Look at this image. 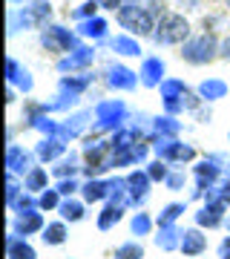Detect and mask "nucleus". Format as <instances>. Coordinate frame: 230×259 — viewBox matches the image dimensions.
<instances>
[{
	"label": "nucleus",
	"mask_w": 230,
	"mask_h": 259,
	"mask_svg": "<svg viewBox=\"0 0 230 259\" xmlns=\"http://www.w3.org/2000/svg\"><path fill=\"white\" fill-rule=\"evenodd\" d=\"M127 204H115V202H107L101 207V213L95 216V228L101 233H110V231H115L121 222H124V216H127Z\"/></svg>",
	"instance_id": "20"
},
{
	"label": "nucleus",
	"mask_w": 230,
	"mask_h": 259,
	"mask_svg": "<svg viewBox=\"0 0 230 259\" xmlns=\"http://www.w3.org/2000/svg\"><path fill=\"white\" fill-rule=\"evenodd\" d=\"M92 81H95L92 72L61 75V81H58V95L46 104V115H49V112H69L72 107H78V101H81L83 93L92 87Z\"/></svg>",
	"instance_id": "1"
},
{
	"label": "nucleus",
	"mask_w": 230,
	"mask_h": 259,
	"mask_svg": "<svg viewBox=\"0 0 230 259\" xmlns=\"http://www.w3.org/2000/svg\"><path fill=\"white\" fill-rule=\"evenodd\" d=\"M202 202H224L230 207V179H221L216 187H210V190L204 193Z\"/></svg>",
	"instance_id": "39"
},
{
	"label": "nucleus",
	"mask_w": 230,
	"mask_h": 259,
	"mask_svg": "<svg viewBox=\"0 0 230 259\" xmlns=\"http://www.w3.org/2000/svg\"><path fill=\"white\" fill-rule=\"evenodd\" d=\"M227 6H230V0H227Z\"/></svg>",
	"instance_id": "54"
},
{
	"label": "nucleus",
	"mask_w": 230,
	"mask_h": 259,
	"mask_svg": "<svg viewBox=\"0 0 230 259\" xmlns=\"http://www.w3.org/2000/svg\"><path fill=\"white\" fill-rule=\"evenodd\" d=\"M187 182H190V176L184 173L181 167H173V170H170V176H167V182H164V187L170 190V193H178V190L187 187Z\"/></svg>",
	"instance_id": "42"
},
{
	"label": "nucleus",
	"mask_w": 230,
	"mask_h": 259,
	"mask_svg": "<svg viewBox=\"0 0 230 259\" xmlns=\"http://www.w3.org/2000/svg\"><path fill=\"white\" fill-rule=\"evenodd\" d=\"M32 150H35V156H37L40 164H55V161H61V158L69 153V150H66V141L55 139V136H52V139H40Z\"/></svg>",
	"instance_id": "21"
},
{
	"label": "nucleus",
	"mask_w": 230,
	"mask_h": 259,
	"mask_svg": "<svg viewBox=\"0 0 230 259\" xmlns=\"http://www.w3.org/2000/svg\"><path fill=\"white\" fill-rule=\"evenodd\" d=\"M92 64H95V47H89V44H78L69 55L58 58L55 66H58V72L61 75H78V72H86Z\"/></svg>",
	"instance_id": "11"
},
{
	"label": "nucleus",
	"mask_w": 230,
	"mask_h": 259,
	"mask_svg": "<svg viewBox=\"0 0 230 259\" xmlns=\"http://www.w3.org/2000/svg\"><path fill=\"white\" fill-rule=\"evenodd\" d=\"M187 210H190L187 199H184V202H167L164 207L158 210L156 225H158V228H167V225H178V219H181V216H184Z\"/></svg>",
	"instance_id": "30"
},
{
	"label": "nucleus",
	"mask_w": 230,
	"mask_h": 259,
	"mask_svg": "<svg viewBox=\"0 0 230 259\" xmlns=\"http://www.w3.org/2000/svg\"><path fill=\"white\" fill-rule=\"evenodd\" d=\"M49 179H52V173H49L46 167L37 164L32 173H26V176H23V190H26V193L40 196L43 190H49V187H52V185H49Z\"/></svg>",
	"instance_id": "29"
},
{
	"label": "nucleus",
	"mask_w": 230,
	"mask_h": 259,
	"mask_svg": "<svg viewBox=\"0 0 230 259\" xmlns=\"http://www.w3.org/2000/svg\"><path fill=\"white\" fill-rule=\"evenodd\" d=\"M15 101H18V90L9 87V90H6V104H15Z\"/></svg>",
	"instance_id": "50"
},
{
	"label": "nucleus",
	"mask_w": 230,
	"mask_h": 259,
	"mask_svg": "<svg viewBox=\"0 0 230 259\" xmlns=\"http://www.w3.org/2000/svg\"><path fill=\"white\" fill-rule=\"evenodd\" d=\"M49 173L55 179H78L83 173V153L81 150H69L61 161H55L49 167Z\"/></svg>",
	"instance_id": "19"
},
{
	"label": "nucleus",
	"mask_w": 230,
	"mask_h": 259,
	"mask_svg": "<svg viewBox=\"0 0 230 259\" xmlns=\"http://www.w3.org/2000/svg\"><path fill=\"white\" fill-rule=\"evenodd\" d=\"M150 193H153V179L147 176L144 167H135L127 173V196H129V207L132 210H141L147 204Z\"/></svg>",
	"instance_id": "10"
},
{
	"label": "nucleus",
	"mask_w": 230,
	"mask_h": 259,
	"mask_svg": "<svg viewBox=\"0 0 230 259\" xmlns=\"http://www.w3.org/2000/svg\"><path fill=\"white\" fill-rule=\"evenodd\" d=\"M52 18H55V9L49 0H32L23 9H9V35L15 37L26 29H46Z\"/></svg>",
	"instance_id": "2"
},
{
	"label": "nucleus",
	"mask_w": 230,
	"mask_h": 259,
	"mask_svg": "<svg viewBox=\"0 0 230 259\" xmlns=\"http://www.w3.org/2000/svg\"><path fill=\"white\" fill-rule=\"evenodd\" d=\"M224 228H227V233H230V213H227V222H224Z\"/></svg>",
	"instance_id": "52"
},
{
	"label": "nucleus",
	"mask_w": 230,
	"mask_h": 259,
	"mask_svg": "<svg viewBox=\"0 0 230 259\" xmlns=\"http://www.w3.org/2000/svg\"><path fill=\"white\" fill-rule=\"evenodd\" d=\"M150 37H153L156 47H181V44L190 40V20L178 12H167L156 23V32Z\"/></svg>",
	"instance_id": "5"
},
{
	"label": "nucleus",
	"mask_w": 230,
	"mask_h": 259,
	"mask_svg": "<svg viewBox=\"0 0 230 259\" xmlns=\"http://www.w3.org/2000/svg\"><path fill=\"white\" fill-rule=\"evenodd\" d=\"M150 144H153V156L161 158V161H167L170 167H184V164H196V161H199L196 147L190 144V141L150 136Z\"/></svg>",
	"instance_id": "4"
},
{
	"label": "nucleus",
	"mask_w": 230,
	"mask_h": 259,
	"mask_svg": "<svg viewBox=\"0 0 230 259\" xmlns=\"http://www.w3.org/2000/svg\"><path fill=\"white\" fill-rule=\"evenodd\" d=\"M144 6H147L150 18L156 20V23H158L161 18H164L167 12H170V9H167V3H164V0H144Z\"/></svg>",
	"instance_id": "45"
},
{
	"label": "nucleus",
	"mask_w": 230,
	"mask_h": 259,
	"mask_svg": "<svg viewBox=\"0 0 230 259\" xmlns=\"http://www.w3.org/2000/svg\"><path fill=\"white\" fill-rule=\"evenodd\" d=\"M6 81H9V87L20 90L23 95H29L35 90V78H32V72L20 64L18 58H9V61H6Z\"/></svg>",
	"instance_id": "18"
},
{
	"label": "nucleus",
	"mask_w": 230,
	"mask_h": 259,
	"mask_svg": "<svg viewBox=\"0 0 230 259\" xmlns=\"http://www.w3.org/2000/svg\"><path fill=\"white\" fill-rule=\"evenodd\" d=\"M81 44V35L72 32V29L66 26H58V23H49L46 29H40V47L46 52H55V55H69L75 47Z\"/></svg>",
	"instance_id": "8"
},
{
	"label": "nucleus",
	"mask_w": 230,
	"mask_h": 259,
	"mask_svg": "<svg viewBox=\"0 0 230 259\" xmlns=\"http://www.w3.org/2000/svg\"><path fill=\"white\" fill-rule=\"evenodd\" d=\"M92 121H95V115H92V110H78V112H69L64 121H61V133H58V139L61 141H75V139H83L86 136V130L92 127Z\"/></svg>",
	"instance_id": "13"
},
{
	"label": "nucleus",
	"mask_w": 230,
	"mask_h": 259,
	"mask_svg": "<svg viewBox=\"0 0 230 259\" xmlns=\"http://www.w3.org/2000/svg\"><path fill=\"white\" fill-rule=\"evenodd\" d=\"M178 133H181V121L175 118V115H156L153 118V133L150 136H161V139H178Z\"/></svg>",
	"instance_id": "31"
},
{
	"label": "nucleus",
	"mask_w": 230,
	"mask_h": 259,
	"mask_svg": "<svg viewBox=\"0 0 230 259\" xmlns=\"http://www.w3.org/2000/svg\"><path fill=\"white\" fill-rule=\"evenodd\" d=\"M158 250H164V253H173V250L181 248V228L178 225H167V228H158L156 236H153Z\"/></svg>",
	"instance_id": "28"
},
{
	"label": "nucleus",
	"mask_w": 230,
	"mask_h": 259,
	"mask_svg": "<svg viewBox=\"0 0 230 259\" xmlns=\"http://www.w3.org/2000/svg\"><path fill=\"white\" fill-rule=\"evenodd\" d=\"M26 127H29V130H37L43 139H52V136L58 139V133H61V121L49 118V115H40V118H35L32 124H26Z\"/></svg>",
	"instance_id": "37"
},
{
	"label": "nucleus",
	"mask_w": 230,
	"mask_h": 259,
	"mask_svg": "<svg viewBox=\"0 0 230 259\" xmlns=\"http://www.w3.org/2000/svg\"><path fill=\"white\" fill-rule=\"evenodd\" d=\"M58 216H61L64 222H69V225L83 222V219H86V202H83L81 196H69V199H64V202H61Z\"/></svg>",
	"instance_id": "26"
},
{
	"label": "nucleus",
	"mask_w": 230,
	"mask_h": 259,
	"mask_svg": "<svg viewBox=\"0 0 230 259\" xmlns=\"http://www.w3.org/2000/svg\"><path fill=\"white\" fill-rule=\"evenodd\" d=\"M81 179H58L55 187H58V193L64 196V199H69V196H81Z\"/></svg>",
	"instance_id": "43"
},
{
	"label": "nucleus",
	"mask_w": 230,
	"mask_h": 259,
	"mask_svg": "<svg viewBox=\"0 0 230 259\" xmlns=\"http://www.w3.org/2000/svg\"><path fill=\"white\" fill-rule=\"evenodd\" d=\"M158 90H161V101H175V98H187L190 95V87L181 78H167Z\"/></svg>",
	"instance_id": "34"
},
{
	"label": "nucleus",
	"mask_w": 230,
	"mask_h": 259,
	"mask_svg": "<svg viewBox=\"0 0 230 259\" xmlns=\"http://www.w3.org/2000/svg\"><path fill=\"white\" fill-rule=\"evenodd\" d=\"M43 228H46L43 210L12 216V225H9V231H15L18 236H23V239H29V236H40V233H43Z\"/></svg>",
	"instance_id": "16"
},
{
	"label": "nucleus",
	"mask_w": 230,
	"mask_h": 259,
	"mask_svg": "<svg viewBox=\"0 0 230 259\" xmlns=\"http://www.w3.org/2000/svg\"><path fill=\"white\" fill-rule=\"evenodd\" d=\"M193 115H196L199 121H202V124H207V121L213 118V112H210V107H207V104H199V107L193 110Z\"/></svg>",
	"instance_id": "46"
},
{
	"label": "nucleus",
	"mask_w": 230,
	"mask_h": 259,
	"mask_svg": "<svg viewBox=\"0 0 230 259\" xmlns=\"http://www.w3.org/2000/svg\"><path fill=\"white\" fill-rule=\"evenodd\" d=\"M115 20H118V26L124 29V35H132V37H144V35H153L156 32V20L150 18L147 6H144V0H138V3H124L118 12H115Z\"/></svg>",
	"instance_id": "7"
},
{
	"label": "nucleus",
	"mask_w": 230,
	"mask_h": 259,
	"mask_svg": "<svg viewBox=\"0 0 230 259\" xmlns=\"http://www.w3.org/2000/svg\"><path fill=\"white\" fill-rule=\"evenodd\" d=\"M37 164H40V161H37L35 150L23 147V144H9V147H6V173L23 179L26 173H32Z\"/></svg>",
	"instance_id": "12"
},
{
	"label": "nucleus",
	"mask_w": 230,
	"mask_h": 259,
	"mask_svg": "<svg viewBox=\"0 0 230 259\" xmlns=\"http://www.w3.org/2000/svg\"><path fill=\"white\" fill-rule=\"evenodd\" d=\"M66 239H69V222H64V219L46 222L43 233H40V242L46 248H61V245H66Z\"/></svg>",
	"instance_id": "27"
},
{
	"label": "nucleus",
	"mask_w": 230,
	"mask_h": 259,
	"mask_svg": "<svg viewBox=\"0 0 230 259\" xmlns=\"http://www.w3.org/2000/svg\"><path fill=\"white\" fill-rule=\"evenodd\" d=\"M112 259H144V245H141V239H127V242H121V245H115Z\"/></svg>",
	"instance_id": "35"
},
{
	"label": "nucleus",
	"mask_w": 230,
	"mask_h": 259,
	"mask_svg": "<svg viewBox=\"0 0 230 259\" xmlns=\"http://www.w3.org/2000/svg\"><path fill=\"white\" fill-rule=\"evenodd\" d=\"M23 193H26V190H23V179L6 173V207H12V204L18 202Z\"/></svg>",
	"instance_id": "40"
},
{
	"label": "nucleus",
	"mask_w": 230,
	"mask_h": 259,
	"mask_svg": "<svg viewBox=\"0 0 230 259\" xmlns=\"http://www.w3.org/2000/svg\"><path fill=\"white\" fill-rule=\"evenodd\" d=\"M98 3V9H110V12H118L124 6V0H95Z\"/></svg>",
	"instance_id": "47"
},
{
	"label": "nucleus",
	"mask_w": 230,
	"mask_h": 259,
	"mask_svg": "<svg viewBox=\"0 0 230 259\" xmlns=\"http://www.w3.org/2000/svg\"><path fill=\"white\" fill-rule=\"evenodd\" d=\"M110 47H112V52L121 55V58H138L141 55V44H138V37H132V35H115L110 40Z\"/></svg>",
	"instance_id": "32"
},
{
	"label": "nucleus",
	"mask_w": 230,
	"mask_h": 259,
	"mask_svg": "<svg viewBox=\"0 0 230 259\" xmlns=\"http://www.w3.org/2000/svg\"><path fill=\"white\" fill-rule=\"evenodd\" d=\"M92 115H95V121H92L95 133H110V136L118 133L121 127H127L129 118H132L124 98H104L92 107Z\"/></svg>",
	"instance_id": "3"
},
{
	"label": "nucleus",
	"mask_w": 230,
	"mask_h": 259,
	"mask_svg": "<svg viewBox=\"0 0 230 259\" xmlns=\"http://www.w3.org/2000/svg\"><path fill=\"white\" fill-rule=\"evenodd\" d=\"M61 202H64V196L58 193V187H55V185H52L49 190H43V193L37 196V204H40V210H43V213H52V210L58 213Z\"/></svg>",
	"instance_id": "38"
},
{
	"label": "nucleus",
	"mask_w": 230,
	"mask_h": 259,
	"mask_svg": "<svg viewBox=\"0 0 230 259\" xmlns=\"http://www.w3.org/2000/svg\"><path fill=\"white\" fill-rule=\"evenodd\" d=\"M35 210H40V204H37V196L35 193H23L18 202L9 207L12 216H20V213H35Z\"/></svg>",
	"instance_id": "41"
},
{
	"label": "nucleus",
	"mask_w": 230,
	"mask_h": 259,
	"mask_svg": "<svg viewBox=\"0 0 230 259\" xmlns=\"http://www.w3.org/2000/svg\"><path fill=\"white\" fill-rule=\"evenodd\" d=\"M144 170H147V176L153 179V185H164L173 167L167 164V161H161V158H150L147 164H144Z\"/></svg>",
	"instance_id": "36"
},
{
	"label": "nucleus",
	"mask_w": 230,
	"mask_h": 259,
	"mask_svg": "<svg viewBox=\"0 0 230 259\" xmlns=\"http://www.w3.org/2000/svg\"><path fill=\"white\" fill-rule=\"evenodd\" d=\"M221 58H227V61H230V35L221 37Z\"/></svg>",
	"instance_id": "49"
},
{
	"label": "nucleus",
	"mask_w": 230,
	"mask_h": 259,
	"mask_svg": "<svg viewBox=\"0 0 230 259\" xmlns=\"http://www.w3.org/2000/svg\"><path fill=\"white\" fill-rule=\"evenodd\" d=\"M227 222V204L224 202H202V207L193 213V225L202 231H216Z\"/></svg>",
	"instance_id": "14"
},
{
	"label": "nucleus",
	"mask_w": 230,
	"mask_h": 259,
	"mask_svg": "<svg viewBox=\"0 0 230 259\" xmlns=\"http://www.w3.org/2000/svg\"><path fill=\"white\" fill-rule=\"evenodd\" d=\"M104 83L110 90H115V93H132L138 83H141V78L129 66L121 64V61H107L104 64Z\"/></svg>",
	"instance_id": "9"
},
{
	"label": "nucleus",
	"mask_w": 230,
	"mask_h": 259,
	"mask_svg": "<svg viewBox=\"0 0 230 259\" xmlns=\"http://www.w3.org/2000/svg\"><path fill=\"white\" fill-rule=\"evenodd\" d=\"M178 55L187 64L204 66V64H210V61H216V58H221V40L213 32H202V35H193L187 44H181Z\"/></svg>",
	"instance_id": "6"
},
{
	"label": "nucleus",
	"mask_w": 230,
	"mask_h": 259,
	"mask_svg": "<svg viewBox=\"0 0 230 259\" xmlns=\"http://www.w3.org/2000/svg\"><path fill=\"white\" fill-rule=\"evenodd\" d=\"M216 253H219V259H230V233L224 236V239L219 242V248H216Z\"/></svg>",
	"instance_id": "48"
},
{
	"label": "nucleus",
	"mask_w": 230,
	"mask_h": 259,
	"mask_svg": "<svg viewBox=\"0 0 230 259\" xmlns=\"http://www.w3.org/2000/svg\"><path fill=\"white\" fill-rule=\"evenodd\" d=\"M178 253H184L187 259H196L202 253H207V231H202V228H184Z\"/></svg>",
	"instance_id": "17"
},
{
	"label": "nucleus",
	"mask_w": 230,
	"mask_h": 259,
	"mask_svg": "<svg viewBox=\"0 0 230 259\" xmlns=\"http://www.w3.org/2000/svg\"><path fill=\"white\" fill-rule=\"evenodd\" d=\"M9 3H12V9H23V6H29L32 0H9Z\"/></svg>",
	"instance_id": "51"
},
{
	"label": "nucleus",
	"mask_w": 230,
	"mask_h": 259,
	"mask_svg": "<svg viewBox=\"0 0 230 259\" xmlns=\"http://www.w3.org/2000/svg\"><path fill=\"white\" fill-rule=\"evenodd\" d=\"M196 95H199L204 104H216L227 95V83L221 81V78H204V81H199V87H196Z\"/></svg>",
	"instance_id": "25"
},
{
	"label": "nucleus",
	"mask_w": 230,
	"mask_h": 259,
	"mask_svg": "<svg viewBox=\"0 0 230 259\" xmlns=\"http://www.w3.org/2000/svg\"><path fill=\"white\" fill-rule=\"evenodd\" d=\"M227 144H230V130H227Z\"/></svg>",
	"instance_id": "53"
},
{
	"label": "nucleus",
	"mask_w": 230,
	"mask_h": 259,
	"mask_svg": "<svg viewBox=\"0 0 230 259\" xmlns=\"http://www.w3.org/2000/svg\"><path fill=\"white\" fill-rule=\"evenodd\" d=\"M75 32L81 37H86V40H107V35H110V20L101 18V15H95V18L78 23Z\"/></svg>",
	"instance_id": "24"
},
{
	"label": "nucleus",
	"mask_w": 230,
	"mask_h": 259,
	"mask_svg": "<svg viewBox=\"0 0 230 259\" xmlns=\"http://www.w3.org/2000/svg\"><path fill=\"white\" fill-rule=\"evenodd\" d=\"M95 15H98V3H95V0H86V3H81V6H78V9H72V15H69V18L78 20V23H83V20L95 18Z\"/></svg>",
	"instance_id": "44"
},
{
	"label": "nucleus",
	"mask_w": 230,
	"mask_h": 259,
	"mask_svg": "<svg viewBox=\"0 0 230 259\" xmlns=\"http://www.w3.org/2000/svg\"><path fill=\"white\" fill-rule=\"evenodd\" d=\"M6 259H37V250L29 239L9 231L6 233Z\"/></svg>",
	"instance_id": "23"
},
{
	"label": "nucleus",
	"mask_w": 230,
	"mask_h": 259,
	"mask_svg": "<svg viewBox=\"0 0 230 259\" xmlns=\"http://www.w3.org/2000/svg\"><path fill=\"white\" fill-rule=\"evenodd\" d=\"M138 78H141V87H147V90H158V87L167 81L164 58L147 55L144 61H141V66H138Z\"/></svg>",
	"instance_id": "15"
},
{
	"label": "nucleus",
	"mask_w": 230,
	"mask_h": 259,
	"mask_svg": "<svg viewBox=\"0 0 230 259\" xmlns=\"http://www.w3.org/2000/svg\"><path fill=\"white\" fill-rule=\"evenodd\" d=\"M158 225H156V219L150 216V213H144V210H138V213H132L129 216V233L132 236H153V231H156Z\"/></svg>",
	"instance_id": "33"
},
{
	"label": "nucleus",
	"mask_w": 230,
	"mask_h": 259,
	"mask_svg": "<svg viewBox=\"0 0 230 259\" xmlns=\"http://www.w3.org/2000/svg\"><path fill=\"white\" fill-rule=\"evenodd\" d=\"M81 199L86 204H107L110 202V176L107 179H83Z\"/></svg>",
	"instance_id": "22"
}]
</instances>
